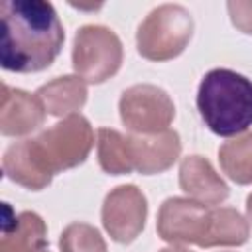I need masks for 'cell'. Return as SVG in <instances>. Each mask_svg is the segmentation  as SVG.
Instances as JSON below:
<instances>
[{
  "mask_svg": "<svg viewBox=\"0 0 252 252\" xmlns=\"http://www.w3.org/2000/svg\"><path fill=\"white\" fill-rule=\"evenodd\" d=\"M0 16V63L6 71L37 73L57 59L65 41V32L49 2L8 0L2 2Z\"/></svg>",
  "mask_w": 252,
  "mask_h": 252,
  "instance_id": "1",
  "label": "cell"
},
{
  "mask_svg": "<svg viewBox=\"0 0 252 252\" xmlns=\"http://www.w3.org/2000/svg\"><path fill=\"white\" fill-rule=\"evenodd\" d=\"M197 108L213 134L240 136L252 126V81L226 67L211 69L199 83Z\"/></svg>",
  "mask_w": 252,
  "mask_h": 252,
  "instance_id": "2",
  "label": "cell"
},
{
  "mask_svg": "<svg viewBox=\"0 0 252 252\" xmlns=\"http://www.w3.org/2000/svg\"><path fill=\"white\" fill-rule=\"evenodd\" d=\"M28 140L41 169L53 177L89 158L94 146V130L83 114H71Z\"/></svg>",
  "mask_w": 252,
  "mask_h": 252,
  "instance_id": "3",
  "label": "cell"
},
{
  "mask_svg": "<svg viewBox=\"0 0 252 252\" xmlns=\"http://www.w3.org/2000/svg\"><path fill=\"white\" fill-rule=\"evenodd\" d=\"M193 30L195 22L187 8L179 4H161L138 26V53L148 61H169L187 47Z\"/></svg>",
  "mask_w": 252,
  "mask_h": 252,
  "instance_id": "4",
  "label": "cell"
},
{
  "mask_svg": "<svg viewBox=\"0 0 252 252\" xmlns=\"http://www.w3.org/2000/svg\"><path fill=\"white\" fill-rule=\"evenodd\" d=\"M124 49L120 37L106 26L87 24L73 39V69L85 81L100 85L114 77L122 65Z\"/></svg>",
  "mask_w": 252,
  "mask_h": 252,
  "instance_id": "5",
  "label": "cell"
},
{
  "mask_svg": "<svg viewBox=\"0 0 252 252\" xmlns=\"http://www.w3.org/2000/svg\"><path fill=\"white\" fill-rule=\"evenodd\" d=\"M120 120L132 134H156L169 128L175 118L171 96L158 85L128 87L118 100Z\"/></svg>",
  "mask_w": 252,
  "mask_h": 252,
  "instance_id": "6",
  "label": "cell"
},
{
  "mask_svg": "<svg viewBox=\"0 0 252 252\" xmlns=\"http://www.w3.org/2000/svg\"><path fill=\"white\" fill-rule=\"evenodd\" d=\"M211 222V207L189 197H169L158 211V234L169 244L201 246Z\"/></svg>",
  "mask_w": 252,
  "mask_h": 252,
  "instance_id": "7",
  "label": "cell"
},
{
  "mask_svg": "<svg viewBox=\"0 0 252 252\" xmlns=\"http://www.w3.org/2000/svg\"><path fill=\"white\" fill-rule=\"evenodd\" d=\"M146 195L132 183L118 185L104 197L100 211L102 226L110 234V238L120 244H130L140 236L146 224Z\"/></svg>",
  "mask_w": 252,
  "mask_h": 252,
  "instance_id": "8",
  "label": "cell"
},
{
  "mask_svg": "<svg viewBox=\"0 0 252 252\" xmlns=\"http://www.w3.org/2000/svg\"><path fill=\"white\" fill-rule=\"evenodd\" d=\"M128 140H130V158L134 171L142 175H156L169 169L181 154L179 134L171 128L156 134L130 132Z\"/></svg>",
  "mask_w": 252,
  "mask_h": 252,
  "instance_id": "9",
  "label": "cell"
},
{
  "mask_svg": "<svg viewBox=\"0 0 252 252\" xmlns=\"http://www.w3.org/2000/svg\"><path fill=\"white\" fill-rule=\"evenodd\" d=\"M45 108L37 94L2 85L0 98V132L2 136H26L35 132L45 120Z\"/></svg>",
  "mask_w": 252,
  "mask_h": 252,
  "instance_id": "10",
  "label": "cell"
},
{
  "mask_svg": "<svg viewBox=\"0 0 252 252\" xmlns=\"http://www.w3.org/2000/svg\"><path fill=\"white\" fill-rule=\"evenodd\" d=\"M179 187L189 199L207 207L226 201L230 189L224 179L215 171L211 161L203 156H187L179 163Z\"/></svg>",
  "mask_w": 252,
  "mask_h": 252,
  "instance_id": "11",
  "label": "cell"
},
{
  "mask_svg": "<svg viewBox=\"0 0 252 252\" xmlns=\"http://www.w3.org/2000/svg\"><path fill=\"white\" fill-rule=\"evenodd\" d=\"M47 246L45 220L33 211L14 213L12 207L4 205L2 240L0 252H39Z\"/></svg>",
  "mask_w": 252,
  "mask_h": 252,
  "instance_id": "12",
  "label": "cell"
},
{
  "mask_svg": "<svg viewBox=\"0 0 252 252\" xmlns=\"http://www.w3.org/2000/svg\"><path fill=\"white\" fill-rule=\"evenodd\" d=\"M43 108L51 116H71L77 114L87 102V83L79 75L55 77L35 91Z\"/></svg>",
  "mask_w": 252,
  "mask_h": 252,
  "instance_id": "13",
  "label": "cell"
},
{
  "mask_svg": "<svg viewBox=\"0 0 252 252\" xmlns=\"http://www.w3.org/2000/svg\"><path fill=\"white\" fill-rule=\"evenodd\" d=\"M2 169L4 175L8 179H12L14 183L32 189V191H41L51 183V175H47L41 165L37 163L32 148H30V140H20L16 144H12L2 158Z\"/></svg>",
  "mask_w": 252,
  "mask_h": 252,
  "instance_id": "14",
  "label": "cell"
},
{
  "mask_svg": "<svg viewBox=\"0 0 252 252\" xmlns=\"http://www.w3.org/2000/svg\"><path fill=\"white\" fill-rule=\"evenodd\" d=\"M250 236L248 220L230 207H215L211 209L209 232L201 244V248L213 246H242Z\"/></svg>",
  "mask_w": 252,
  "mask_h": 252,
  "instance_id": "15",
  "label": "cell"
},
{
  "mask_svg": "<svg viewBox=\"0 0 252 252\" xmlns=\"http://www.w3.org/2000/svg\"><path fill=\"white\" fill-rule=\"evenodd\" d=\"M96 156H98V163L102 171L110 175H124V173L134 171L128 134H122L114 128H98Z\"/></svg>",
  "mask_w": 252,
  "mask_h": 252,
  "instance_id": "16",
  "label": "cell"
},
{
  "mask_svg": "<svg viewBox=\"0 0 252 252\" xmlns=\"http://www.w3.org/2000/svg\"><path fill=\"white\" fill-rule=\"evenodd\" d=\"M220 169L238 185L252 183V132H244L219 148Z\"/></svg>",
  "mask_w": 252,
  "mask_h": 252,
  "instance_id": "17",
  "label": "cell"
},
{
  "mask_svg": "<svg viewBox=\"0 0 252 252\" xmlns=\"http://www.w3.org/2000/svg\"><path fill=\"white\" fill-rule=\"evenodd\" d=\"M61 252H106V242L98 228L87 222H71L59 236Z\"/></svg>",
  "mask_w": 252,
  "mask_h": 252,
  "instance_id": "18",
  "label": "cell"
},
{
  "mask_svg": "<svg viewBox=\"0 0 252 252\" xmlns=\"http://www.w3.org/2000/svg\"><path fill=\"white\" fill-rule=\"evenodd\" d=\"M228 8V16L230 22L236 30H240L242 33L252 35V2H240V0H232L226 4Z\"/></svg>",
  "mask_w": 252,
  "mask_h": 252,
  "instance_id": "19",
  "label": "cell"
},
{
  "mask_svg": "<svg viewBox=\"0 0 252 252\" xmlns=\"http://www.w3.org/2000/svg\"><path fill=\"white\" fill-rule=\"evenodd\" d=\"M159 252H193V250H189V248H185L181 244H169L167 248H161Z\"/></svg>",
  "mask_w": 252,
  "mask_h": 252,
  "instance_id": "20",
  "label": "cell"
},
{
  "mask_svg": "<svg viewBox=\"0 0 252 252\" xmlns=\"http://www.w3.org/2000/svg\"><path fill=\"white\" fill-rule=\"evenodd\" d=\"M246 220L248 224H252V193L246 197Z\"/></svg>",
  "mask_w": 252,
  "mask_h": 252,
  "instance_id": "21",
  "label": "cell"
},
{
  "mask_svg": "<svg viewBox=\"0 0 252 252\" xmlns=\"http://www.w3.org/2000/svg\"><path fill=\"white\" fill-rule=\"evenodd\" d=\"M39 252H49V250H39Z\"/></svg>",
  "mask_w": 252,
  "mask_h": 252,
  "instance_id": "22",
  "label": "cell"
}]
</instances>
